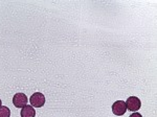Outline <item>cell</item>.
Listing matches in <instances>:
<instances>
[{
    "mask_svg": "<svg viewBox=\"0 0 157 117\" xmlns=\"http://www.w3.org/2000/svg\"><path fill=\"white\" fill-rule=\"evenodd\" d=\"M29 101H30V104H32V107H35V108H41V107L44 106V104H45V96L43 95L42 93L36 92L30 96Z\"/></svg>",
    "mask_w": 157,
    "mask_h": 117,
    "instance_id": "6da1fadb",
    "label": "cell"
},
{
    "mask_svg": "<svg viewBox=\"0 0 157 117\" xmlns=\"http://www.w3.org/2000/svg\"><path fill=\"white\" fill-rule=\"evenodd\" d=\"M125 103H126V107H127L128 110L132 111V112H136L137 110H139L141 106L140 100H139V98L136 97V96H130Z\"/></svg>",
    "mask_w": 157,
    "mask_h": 117,
    "instance_id": "7a4b0ae2",
    "label": "cell"
},
{
    "mask_svg": "<svg viewBox=\"0 0 157 117\" xmlns=\"http://www.w3.org/2000/svg\"><path fill=\"white\" fill-rule=\"evenodd\" d=\"M27 101H29V100H27L26 95L24 93H17L13 97V104L16 108H23V107L26 106Z\"/></svg>",
    "mask_w": 157,
    "mask_h": 117,
    "instance_id": "3957f363",
    "label": "cell"
},
{
    "mask_svg": "<svg viewBox=\"0 0 157 117\" xmlns=\"http://www.w3.org/2000/svg\"><path fill=\"white\" fill-rule=\"evenodd\" d=\"M126 110H127V107H126V103L124 100H117L112 105L113 114H115L117 116L124 115L126 113Z\"/></svg>",
    "mask_w": 157,
    "mask_h": 117,
    "instance_id": "277c9868",
    "label": "cell"
},
{
    "mask_svg": "<svg viewBox=\"0 0 157 117\" xmlns=\"http://www.w3.org/2000/svg\"><path fill=\"white\" fill-rule=\"evenodd\" d=\"M21 117H35L36 116V111H35L34 107L32 106H25L21 110Z\"/></svg>",
    "mask_w": 157,
    "mask_h": 117,
    "instance_id": "5b68a950",
    "label": "cell"
},
{
    "mask_svg": "<svg viewBox=\"0 0 157 117\" xmlns=\"http://www.w3.org/2000/svg\"><path fill=\"white\" fill-rule=\"evenodd\" d=\"M0 117H11V110L7 107H0Z\"/></svg>",
    "mask_w": 157,
    "mask_h": 117,
    "instance_id": "8992f818",
    "label": "cell"
},
{
    "mask_svg": "<svg viewBox=\"0 0 157 117\" xmlns=\"http://www.w3.org/2000/svg\"><path fill=\"white\" fill-rule=\"evenodd\" d=\"M129 117H143V116H141L139 113H137V112H135V113H133L132 115H130Z\"/></svg>",
    "mask_w": 157,
    "mask_h": 117,
    "instance_id": "52a82bcc",
    "label": "cell"
},
{
    "mask_svg": "<svg viewBox=\"0 0 157 117\" xmlns=\"http://www.w3.org/2000/svg\"><path fill=\"white\" fill-rule=\"evenodd\" d=\"M1 104H2V100H0V107H1Z\"/></svg>",
    "mask_w": 157,
    "mask_h": 117,
    "instance_id": "ba28073f",
    "label": "cell"
}]
</instances>
